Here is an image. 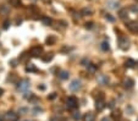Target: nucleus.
I'll use <instances>...</instances> for the list:
<instances>
[{
  "label": "nucleus",
  "mask_w": 138,
  "mask_h": 121,
  "mask_svg": "<svg viewBox=\"0 0 138 121\" xmlns=\"http://www.w3.org/2000/svg\"><path fill=\"white\" fill-rule=\"evenodd\" d=\"M78 107V102L75 97H68L67 100H66V108L68 110H73L76 108Z\"/></svg>",
  "instance_id": "obj_1"
},
{
  "label": "nucleus",
  "mask_w": 138,
  "mask_h": 121,
  "mask_svg": "<svg viewBox=\"0 0 138 121\" xmlns=\"http://www.w3.org/2000/svg\"><path fill=\"white\" fill-rule=\"evenodd\" d=\"M28 88H29V80L23 78L17 83V91H20V92H26Z\"/></svg>",
  "instance_id": "obj_2"
},
{
  "label": "nucleus",
  "mask_w": 138,
  "mask_h": 121,
  "mask_svg": "<svg viewBox=\"0 0 138 121\" xmlns=\"http://www.w3.org/2000/svg\"><path fill=\"white\" fill-rule=\"evenodd\" d=\"M119 46L122 50H127L130 48V40L126 37H121L120 39H119Z\"/></svg>",
  "instance_id": "obj_3"
},
{
  "label": "nucleus",
  "mask_w": 138,
  "mask_h": 121,
  "mask_svg": "<svg viewBox=\"0 0 138 121\" xmlns=\"http://www.w3.org/2000/svg\"><path fill=\"white\" fill-rule=\"evenodd\" d=\"M81 88H82V83H81L79 80H73V81L71 82L70 89L72 91V92H78Z\"/></svg>",
  "instance_id": "obj_4"
},
{
  "label": "nucleus",
  "mask_w": 138,
  "mask_h": 121,
  "mask_svg": "<svg viewBox=\"0 0 138 121\" xmlns=\"http://www.w3.org/2000/svg\"><path fill=\"white\" fill-rule=\"evenodd\" d=\"M42 53H43V46H40V45H35L31 49V55L34 57H39L42 55Z\"/></svg>",
  "instance_id": "obj_5"
},
{
  "label": "nucleus",
  "mask_w": 138,
  "mask_h": 121,
  "mask_svg": "<svg viewBox=\"0 0 138 121\" xmlns=\"http://www.w3.org/2000/svg\"><path fill=\"white\" fill-rule=\"evenodd\" d=\"M97 82H98L99 85H106V83L109 82V77L106 75H98L97 76Z\"/></svg>",
  "instance_id": "obj_6"
},
{
  "label": "nucleus",
  "mask_w": 138,
  "mask_h": 121,
  "mask_svg": "<svg viewBox=\"0 0 138 121\" xmlns=\"http://www.w3.org/2000/svg\"><path fill=\"white\" fill-rule=\"evenodd\" d=\"M127 28L132 32H138V23L136 21H131L127 23Z\"/></svg>",
  "instance_id": "obj_7"
},
{
  "label": "nucleus",
  "mask_w": 138,
  "mask_h": 121,
  "mask_svg": "<svg viewBox=\"0 0 138 121\" xmlns=\"http://www.w3.org/2000/svg\"><path fill=\"white\" fill-rule=\"evenodd\" d=\"M6 119L9 121H17L18 114H16V113H14V111H9V113L6 114Z\"/></svg>",
  "instance_id": "obj_8"
},
{
  "label": "nucleus",
  "mask_w": 138,
  "mask_h": 121,
  "mask_svg": "<svg viewBox=\"0 0 138 121\" xmlns=\"http://www.w3.org/2000/svg\"><path fill=\"white\" fill-rule=\"evenodd\" d=\"M106 5H108V7L109 9H111V10H115V9H117L119 7V1H116V0H109L108 3H106Z\"/></svg>",
  "instance_id": "obj_9"
},
{
  "label": "nucleus",
  "mask_w": 138,
  "mask_h": 121,
  "mask_svg": "<svg viewBox=\"0 0 138 121\" xmlns=\"http://www.w3.org/2000/svg\"><path fill=\"white\" fill-rule=\"evenodd\" d=\"M105 108V104H104V100L103 99H97V103H95V109L98 111H102Z\"/></svg>",
  "instance_id": "obj_10"
},
{
  "label": "nucleus",
  "mask_w": 138,
  "mask_h": 121,
  "mask_svg": "<svg viewBox=\"0 0 138 121\" xmlns=\"http://www.w3.org/2000/svg\"><path fill=\"white\" fill-rule=\"evenodd\" d=\"M133 85H135V81H133L132 78H127V80H125V81H124V87H125V88H127V89L132 88Z\"/></svg>",
  "instance_id": "obj_11"
},
{
  "label": "nucleus",
  "mask_w": 138,
  "mask_h": 121,
  "mask_svg": "<svg viewBox=\"0 0 138 121\" xmlns=\"http://www.w3.org/2000/svg\"><path fill=\"white\" fill-rule=\"evenodd\" d=\"M135 65H136V61L133 60V59H128L126 62H125V66L127 69H133L135 67Z\"/></svg>",
  "instance_id": "obj_12"
},
{
  "label": "nucleus",
  "mask_w": 138,
  "mask_h": 121,
  "mask_svg": "<svg viewBox=\"0 0 138 121\" xmlns=\"http://www.w3.org/2000/svg\"><path fill=\"white\" fill-rule=\"evenodd\" d=\"M119 17L122 18V20L127 17V9H121V10L119 11Z\"/></svg>",
  "instance_id": "obj_13"
},
{
  "label": "nucleus",
  "mask_w": 138,
  "mask_h": 121,
  "mask_svg": "<svg viewBox=\"0 0 138 121\" xmlns=\"http://www.w3.org/2000/svg\"><path fill=\"white\" fill-rule=\"evenodd\" d=\"M83 120L84 121H93L94 120V114H93V113H87V114L84 115Z\"/></svg>",
  "instance_id": "obj_14"
},
{
  "label": "nucleus",
  "mask_w": 138,
  "mask_h": 121,
  "mask_svg": "<svg viewBox=\"0 0 138 121\" xmlns=\"http://www.w3.org/2000/svg\"><path fill=\"white\" fill-rule=\"evenodd\" d=\"M9 11H10V7L6 6V5H3V6H0V14L6 15V14H9Z\"/></svg>",
  "instance_id": "obj_15"
},
{
  "label": "nucleus",
  "mask_w": 138,
  "mask_h": 121,
  "mask_svg": "<svg viewBox=\"0 0 138 121\" xmlns=\"http://www.w3.org/2000/svg\"><path fill=\"white\" fill-rule=\"evenodd\" d=\"M100 49L104 50V51H108V50L110 49V46H109V42H103L102 44H100Z\"/></svg>",
  "instance_id": "obj_16"
},
{
  "label": "nucleus",
  "mask_w": 138,
  "mask_h": 121,
  "mask_svg": "<svg viewBox=\"0 0 138 121\" xmlns=\"http://www.w3.org/2000/svg\"><path fill=\"white\" fill-rule=\"evenodd\" d=\"M72 118H73L75 121H79L82 119V115H81V113H79V111H75L73 114H72Z\"/></svg>",
  "instance_id": "obj_17"
},
{
  "label": "nucleus",
  "mask_w": 138,
  "mask_h": 121,
  "mask_svg": "<svg viewBox=\"0 0 138 121\" xmlns=\"http://www.w3.org/2000/svg\"><path fill=\"white\" fill-rule=\"evenodd\" d=\"M26 71H27V72H37V71H38V70L35 69V66H34V65H33V64H29L28 66L26 67Z\"/></svg>",
  "instance_id": "obj_18"
},
{
  "label": "nucleus",
  "mask_w": 138,
  "mask_h": 121,
  "mask_svg": "<svg viewBox=\"0 0 138 121\" xmlns=\"http://www.w3.org/2000/svg\"><path fill=\"white\" fill-rule=\"evenodd\" d=\"M68 72L67 71H60V73H59V77H60L61 80H67L68 78Z\"/></svg>",
  "instance_id": "obj_19"
},
{
  "label": "nucleus",
  "mask_w": 138,
  "mask_h": 121,
  "mask_svg": "<svg viewBox=\"0 0 138 121\" xmlns=\"http://www.w3.org/2000/svg\"><path fill=\"white\" fill-rule=\"evenodd\" d=\"M53 57H54L53 54H46V56H43L42 59H43V61H44V62H49V61L53 60Z\"/></svg>",
  "instance_id": "obj_20"
},
{
  "label": "nucleus",
  "mask_w": 138,
  "mask_h": 121,
  "mask_svg": "<svg viewBox=\"0 0 138 121\" xmlns=\"http://www.w3.org/2000/svg\"><path fill=\"white\" fill-rule=\"evenodd\" d=\"M111 119H114L115 121H119L121 119V115H120V111H115V113H113V115H111Z\"/></svg>",
  "instance_id": "obj_21"
},
{
  "label": "nucleus",
  "mask_w": 138,
  "mask_h": 121,
  "mask_svg": "<svg viewBox=\"0 0 138 121\" xmlns=\"http://www.w3.org/2000/svg\"><path fill=\"white\" fill-rule=\"evenodd\" d=\"M55 40H56V37H54V36H50L46 38V43L48 44H53V43H55Z\"/></svg>",
  "instance_id": "obj_22"
},
{
  "label": "nucleus",
  "mask_w": 138,
  "mask_h": 121,
  "mask_svg": "<svg viewBox=\"0 0 138 121\" xmlns=\"http://www.w3.org/2000/svg\"><path fill=\"white\" fill-rule=\"evenodd\" d=\"M92 12H93V10H92V9H88V7H86V9L82 10V14H83V15H91Z\"/></svg>",
  "instance_id": "obj_23"
},
{
  "label": "nucleus",
  "mask_w": 138,
  "mask_h": 121,
  "mask_svg": "<svg viewBox=\"0 0 138 121\" xmlns=\"http://www.w3.org/2000/svg\"><path fill=\"white\" fill-rule=\"evenodd\" d=\"M42 21H43V23H44V25H50V23H51V18H49V17H42Z\"/></svg>",
  "instance_id": "obj_24"
},
{
  "label": "nucleus",
  "mask_w": 138,
  "mask_h": 121,
  "mask_svg": "<svg viewBox=\"0 0 138 121\" xmlns=\"http://www.w3.org/2000/svg\"><path fill=\"white\" fill-rule=\"evenodd\" d=\"M10 4L12 5V6H20L21 0H10Z\"/></svg>",
  "instance_id": "obj_25"
},
{
  "label": "nucleus",
  "mask_w": 138,
  "mask_h": 121,
  "mask_svg": "<svg viewBox=\"0 0 138 121\" xmlns=\"http://www.w3.org/2000/svg\"><path fill=\"white\" fill-rule=\"evenodd\" d=\"M86 66H87V69H88L91 72H94V71H95V66H94V65H86Z\"/></svg>",
  "instance_id": "obj_26"
},
{
  "label": "nucleus",
  "mask_w": 138,
  "mask_h": 121,
  "mask_svg": "<svg viewBox=\"0 0 138 121\" xmlns=\"http://www.w3.org/2000/svg\"><path fill=\"white\" fill-rule=\"evenodd\" d=\"M105 18H106V20H108L109 22H114V21H115V18H114L111 15H105Z\"/></svg>",
  "instance_id": "obj_27"
},
{
  "label": "nucleus",
  "mask_w": 138,
  "mask_h": 121,
  "mask_svg": "<svg viewBox=\"0 0 138 121\" xmlns=\"http://www.w3.org/2000/svg\"><path fill=\"white\" fill-rule=\"evenodd\" d=\"M4 29H7L9 28V27H10V21H9V20H6V21L4 22Z\"/></svg>",
  "instance_id": "obj_28"
},
{
  "label": "nucleus",
  "mask_w": 138,
  "mask_h": 121,
  "mask_svg": "<svg viewBox=\"0 0 138 121\" xmlns=\"http://www.w3.org/2000/svg\"><path fill=\"white\" fill-rule=\"evenodd\" d=\"M43 109H40V108H35L34 110H33V113H34V115H38L39 113H42Z\"/></svg>",
  "instance_id": "obj_29"
},
{
  "label": "nucleus",
  "mask_w": 138,
  "mask_h": 121,
  "mask_svg": "<svg viewBox=\"0 0 138 121\" xmlns=\"http://www.w3.org/2000/svg\"><path fill=\"white\" fill-rule=\"evenodd\" d=\"M131 11H133V12H138V5H132Z\"/></svg>",
  "instance_id": "obj_30"
},
{
  "label": "nucleus",
  "mask_w": 138,
  "mask_h": 121,
  "mask_svg": "<svg viewBox=\"0 0 138 121\" xmlns=\"http://www.w3.org/2000/svg\"><path fill=\"white\" fill-rule=\"evenodd\" d=\"M10 64H11V66H12V67H16V66H17V60H11L10 61Z\"/></svg>",
  "instance_id": "obj_31"
},
{
  "label": "nucleus",
  "mask_w": 138,
  "mask_h": 121,
  "mask_svg": "<svg viewBox=\"0 0 138 121\" xmlns=\"http://www.w3.org/2000/svg\"><path fill=\"white\" fill-rule=\"evenodd\" d=\"M92 27H93V23H92V22H89V23L87 22V23H86V28H89V29H91Z\"/></svg>",
  "instance_id": "obj_32"
},
{
  "label": "nucleus",
  "mask_w": 138,
  "mask_h": 121,
  "mask_svg": "<svg viewBox=\"0 0 138 121\" xmlns=\"http://www.w3.org/2000/svg\"><path fill=\"white\" fill-rule=\"evenodd\" d=\"M102 121H111V118L110 116H105V118L102 119Z\"/></svg>",
  "instance_id": "obj_33"
},
{
  "label": "nucleus",
  "mask_w": 138,
  "mask_h": 121,
  "mask_svg": "<svg viewBox=\"0 0 138 121\" xmlns=\"http://www.w3.org/2000/svg\"><path fill=\"white\" fill-rule=\"evenodd\" d=\"M54 98H56V93H51V96L49 97V99H54Z\"/></svg>",
  "instance_id": "obj_34"
},
{
  "label": "nucleus",
  "mask_w": 138,
  "mask_h": 121,
  "mask_svg": "<svg viewBox=\"0 0 138 121\" xmlns=\"http://www.w3.org/2000/svg\"><path fill=\"white\" fill-rule=\"evenodd\" d=\"M50 121H60V119H59V116H55V118H51Z\"/></svg>",
  "instance_id": "obj_35"
},
{
  "label": "nucleus",
  "mask_w": 138,
  "mask_h": 121,
  "mask_svg": "<svg viewBox=\"0 0 138 121\" xmlns=\"http://www.w3.org/2000/svg\"><path fill=\"white\" fill-rule=\"evenodd\" d=\"M4 120H5V116H4V114L0 113V121H4Z\"/></svg>",
  "instance_id": "obj_36"
},
{
  "label": "nucleus",
  "mask_w": 138,
  "mask_h": 121,
  "mask_svg": "<svg viewBox=\"0 0 138 121\" xmlns=\"http://www.w3.org/2000/svg\"><path fill=\"white\" fill-rule=\"evenodd\" d=\"M3 93H4V89H3V88H0V97L3 96Z\"/></svg>",
  "instance_id": "obj_37"
},
{
  "label": "nucleus",
  "mask_w": 138,
  "mask_h": 121,
  "mask_svg": "<svg viewBox=\"0 0 138 121\" xmlns=\"http://www.w3.org/2000/svg\"><path fill=\"white\" fill-rule=\"evenodd\" d=\"M44 1H45V3H50V0H44Z\"/></svg>",
  "instance_id": "obj_38"
},
{
  "label": "nucleus",
  "mask_w": 138,
  "mask_h": 121,
  "mask_svg": "<svg viewBox=\"0 0 138 121\" xmlns=\"http://www.w3.org/2000/svg\"><path fill=\"white\" fill-rule=\"evenodd\" d=\"M136 65H137V67H138V62H137V64H136Z\"/></svg>",
  "instance_id": "obj_39"
},
{
  "label": "nucleus",
  "mask_w": 138,
  "mask_h": 121,
  "mask_svg": "<svg viewBox=\"0 0 138 121\" xmlns=\"http://www.w3.org/2000/svg\"><path fill=\"white\" fill-rule=\"evenodd\" d=\"M137 121H138V119H137Z\"/></svg>",
  "instance_id": "obj_40"
}]
</instances>
